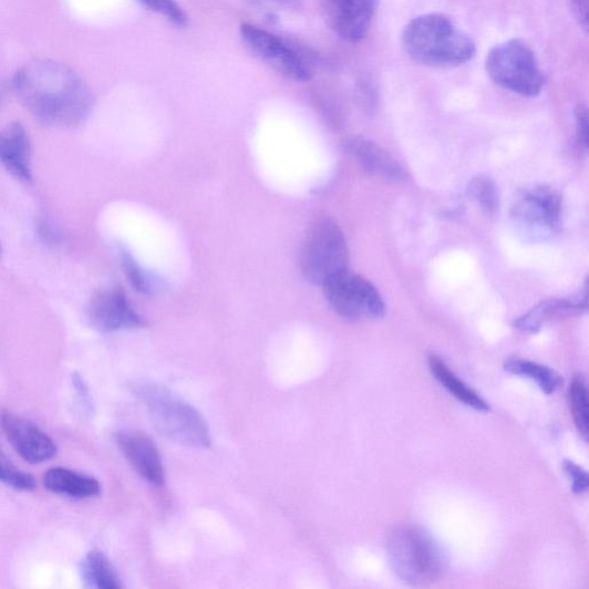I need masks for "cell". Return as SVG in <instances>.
<instances>
[{"mask_svg":"<svg viewBox=\"0 0 589 589\" xmlns=\"http://www.w3.org/2000/svg\"><path fill=\"white\" fill-rule=\"evenodd\" d=\"M13 84L25 107L43 125H80L94 105L90 86L73 69L46 59L20 69Z\"/></svg>","mask_w":589,"mask_h":589,"instance_id":"cell-1","label":"cell"},{"mask_svg":"<svg viewBox=\"0 0 589 589\" xmlns=\"http://www.w3.org/2000/svg\"><path fill=\"white\" fill-rule=\"evenodd\" d=\"M402 44L412 61L433 68L459 66L476 54L473 39L450 18L436 13L411 20L404 28Z\"/></svg>","mask_w":589,"mask_h":589,"instance_id":"cell-2","label":"cell"},{"mask_svg":"<svg viewBox=\"0 0 589 589\" xmlns=\"http://www.w3.org/2000/svg\"><path fill=\"white\" fill-rule=\"evenodd\" d=\"M390 564L397 577L412 586L436 581L446 568V558L434 539L420 527L395 529L388 544Z\"/></svg>","mask_w":589,"mask_h":589,"instance_id":"cell-3","label":"cell"},{"mask_svg":"<svg viewBox=\"0 0 589 589\" xmlns=\"http://www.w3.org/2000/svg\"><path fill=\"white\" fill-rule=\"evenodd\" d=\"M140 395L147 404L154 426L165 437L187 447L210 446L209 427L190 404L153 386L142 388Z\"/></svg>","mask_w":589,"mask_h":589,"instance_id":"cell-4","label":"cell"},{"mask_svg":"<svg viewBox=\"0 0 589 589\" xmlns=\"http://www.w3.org/2000/svg\"><path fill=\"white\" fill-rule=\"evenodd\" d=\"M486 71L497 85L524 97L538 96L546 82L535 51L520 40L493 48L486 58Z\"/></svg>","mask_w":589,"mask_h":589,"instance_id":"cell-5","label":"cell"},{"mask_svg":"<svg viewBox=\"0 0 589 589\" xmlns=\"http://www.w3.org/2000/svg\"><path fill=\"white\" fill-rule=\"evenodd\" d=\"M348 248L339 225L331 219H320L310 228L303 244L300 265L304 278L323 286L347 270Z\"/></svg>","mask_w":589,"mask_h":589,"instance_id":"cell-6","label":"cell"},{"mask_svg":"<svg viewBox=\"0 0 589 589\" xmlns=\"http://www.w3.org/2000/svg\"><path fill=\"white\" fill-rule=\"evenodd\" d=\"M322 288L331 308L344 319L381 318L385 314L386 307L380 292L359 275L345 270L331 278Z\"/></svg>","mask_w":589,"mask_h":589,"instance_id":"cell-7","label":"cell"},{"mask_svg":"<svg viewBox=\"0 0 589 589\" xmlns=\"http://www.w3.org/2000/svg\"><path fill=\"white\" fill-rule=\"evenodd\" d=\"M245 46L264 64L283 78L294 82H307L313 73L306 61L282 40L251 24L240 29Z\"/></svg>","mask_w":589,"mask_h":589,"instance_id":"cell-8","label":"cell"},{"mask_svg":"<svg viewBox=\"0 0 589 589\" xmlns=\"http://www.w3.org/2000/svg\"><path fill=\"white\" fill-rule=\"evenodd\" d=\"M561 214V197L546 187L523 192L513 206V217L534 239L551 237L559 227Z\"/></svg>","mask_w":589,"mask_h":589,"instance_id":"cell-9","label":"cell"},{"mask_svg":"<svg viewBox=\"0 0 589 589\" xmlns=\"http://www.w3.org/2000/svg\"><path fill=\"white\" fill-rule=\"evenodd\" d=\"M87 316L92 327L102 333L136 330L145 326L143 318L133 309L126 293L120 288L99 291L91 302Z\"/></svg>","mask_w":589,"mask_h":589,"instance_id":"cell-10","label":"cell"},{"mask_svg":"<svg viewBox=\"0 0 589 589\" xmlns=\"http://www.w3.org/2000/svg\"><path fill=\"white\" fill-rule=\"evenodd\" d=\"M379 0H322L323 16L333 31L350 43L365 39Z\"/></svg>","mask_w":589,"mask_h":589,"instance_id":"cell-11","label":"cell"},{"mask_svg":"<svg viewBox=\"0 0 589 589\" xmlns=\"http://www.w3.org/2000/svg\"><path fill=\"white\" fill-rule=\"evenodd\" d=\"M2 427L14 451L31 464H41L56 455L54 441L31 421L6 411Z\"/></svg>","mask_w":589,"mask_h":589,"instance_id":"cell-12","label":"cell"},{"mask_svg":"<svg viewBox=\"0 0 589 589\" xmlns=\"http://www.w3.org/2000/svg\"><path fill=\"white\" fill-rule=\"evenodd\" d=\"M115 441L142 478L157 486L164 485L165 469L154 441L143 434L128 432L117 434Z\"/></svg>","mask_w":589,"mask_h":589,"instance_id":"cell-13","label":"cell"},{"mask_svg":"<svg viewBox=\"0 0 589 589\" xmlns=\"http://www.w3.org/2000/svg\"><path fill=\"white\" fill-rule=\"evenodd\" d=\"M0 163L20 182L32 183V144L20 123L0 130Z\"/></svg>","mask_w":589,"mask_h":589,"instance_id":"cell-14","label":"cell"},{"mask_svg":"<svg viewBox=\"0 0 589 589\" xmlns=\"http://www.w3.org/2000/svg\"><path fill=\"white\" fill-rule=\"evenodd\" d=\"M350 155L371 175L386 183H400L405 179L401 164L376 143L363 137H353L347 142Z\"/></svg>","mask_w":589,"mask_h":589,"instance_id":"cell-15","label":"cell"},{"mask_svg":"<svg viewBox=\"0 0 589 589\" xmlns=\"http://www.w3.org/2000/svg\"><path fill=\"white\" fill-rule=\"evenodd\" d=\"M45 488L58 495L72 498H91L101 494L102 487L93 477L76 473V471L56 466L48 471L44 476Z\"/></svg>","mask_w":589,"mask_h":589,"instance_id":"cell-16","label":"cell"},{"mask_svg":"<svg viewBox=\"0 0 589 589\" xmlns=\"http://www.w3.org/2000/svg\"><path fill=\"white\" fill-rule=\"evenodd\" d=\"M587 304V290L582 297L577 300H548L541 302L531 311L516 321V327L525 332L535 333L539 331L547 322L557 317L568 314L575 310L585 309Z\"/></svg>","mask_w":589,"mask_h":589,"instance_id":"cell-17","label":"cell"},{"mask_svg":"<svg viewBox=\"0 0 589 589\" xmlns=\"http://www.w3.org/2000/svg\"><path fill=\"white\" fill-rule=\"evenodd\" d=\"M81 575L86 587L99 589L123 587L108 558L100 550L86 554L81 565Z\"/></svg>","mask_w":589,"mask_h":589,"instance_id":"cell-18","label":"cell"},{"mask_svg":"<svg viewBox=\"0 0 589 589\" xmlns=\"http://www.w3.org/2000/svg\"><path fill=\"white\" fill-rule=\"evenodd\" d=\"M430 370L440 384L458 401L478 411L489 410V405L475 391L465 385L440 359L434 356L430 359Z\"/></svg>","mask_w":589,"mask_h":589,"instance_id":"cell-19","label":"cell"},{"mask_svg":"<svg viewBox=\"0 0 589 589\" xmlns=\"http://www.w3.org/2000/svg\"><path fill=\"white\" fill-rule=\"evenodd\" d=\"M505 369L513 374L535 380L540 390L548 395L556 393L564 385V379L561 375L538 363L510 359L506 362Z\"/></svg>","mask_w":589,"mask_h":589,"instance_id":"cell-20","label":"cell"},{"mask_svg":"<svg viewBox=\"0 0 589 589\" xmlns=\"http://www.w3.org/2000/svg\"><path fill=\"white\" fill-rule=\"evenodd\" d=\"M0 483L19 490L33 492L37 489V480L31 474L24 473L3 454L0 450Z\"/></svg>","mask_w":589,"mask_h":589,"instance_id":"cell-21","label":"cell"},{"mask_svg":"<svg viewBox=\"0 0 589 589\" xmlns=\"http://www.w3.org/2000/svg\"><path fill=\"white\" fill-rule=\"evenodd\" d=\"M569 402L579 433L588 437V393L581 380H575L569 391Z\"/></svg>","mask_w":589,"mask_h":589,"instance_id":"cell-22","label":"cell"},{"mask_svg":"<svg viewBox=\"0 0 589 589\" xmlns=\"http://www.w3.org/2000/svg\"><path fill=\"white\" fill-rule=\"evenodd\" d=\"M468 193L487 214H494L498 209L497 189L489 179H475L471 183Z\"/></svg>","mask_w":589,"mask_h":589,"instance_id":"cell-23","label":"cell"},{"mask_svg":"<svg viewBox=\"0 0 589 589\" xmlns=\"http://www.w3.org/2000/svg\"><path fill=\"white\" fill-rule=\"evenodd\" d=\"M121 260L125 275L132 286L141 293H151L153 291L151 279L147 278V275L142 270L133 256L127 250L122 249Z\"/></svg>","mask_w":589,"mask_h":589,"instance_id":"cell-24","label":"cell"},{"mask_svg":"<svg viewBox=\"0 0 589 589\" xmlns=\"http://www.w3.org/2000/svg\"><path fill=\"white\" fill-rule=\"evenodd\" d=\"M140 2L176 25L183 27L187 23L184 10L174 0H140Z\"/></svg>","mask_w":589,"mask_h":589,"instance_id":"cell-25","label":"cell"},{"mask_svg":"<svg viewBox=\"0 0 589 589\" xmlns=\"http://www.w3.org/2000/svg\"><path fill=\"white\" fill-rule=\"evenodd\" d=\"M565 469L572 480V490L576 494H582L588 488V476L585 471L571 461L565 462Z\"/></svg>","mask_w":589,"mask_h":589,"instance_id":"cell-26","label":"cell"},{"mask_svg":"<svg viewBox=\"0 0 589 589\" xmlns=\"http://www.w3.org/2000/svg\"><path fill=\"white\" fill-rule=\"evenodd\" d=\"M576 122L579 143L586 147L588 144V114L582 105H579L576 111Z\"/></svg>","mask_w":589,"mask_h":589,"instance_id":"cell-27","label":"cell"},{"mask_svg":"<svg viewBox=\"0 0 589 589\" xmlns=\"http://www.w3.org/2000/svg\"><path fill=\"white\" fill-rule=\"evenodd\" d=\"M39 234L43 241L48 244H56L59 240V234L48 220H41L39 223Z\"/></svg>","mask_w":589,"mask_h":589,"instance_id":"cell-28","label":"cell"},{"mask_svg":"<svg viewBox=\"0 0 589 589\" xmlns=\"http://www.w3.org/2000/svg\"><path fill=\"white\" fill-rule=\"evenodd\" d=\"M574 9L581 24L588 25V0H572Z\"/></svg>","mask_w":589,"mask_h":589,"instance_id":"cell-29","label":"cell"},{"mask_svg":"<svg viewBox=\"0 0 589 589\" xmlns=\"http://www.w3.org/2000/svg\"><path fill=\"white\" fill-rule=\"evenodd\" d=\"M252 2L262 4V6L292 8L297 6L300 2V0H252Z\"/></svg>","mask_w":589,"mask_h":589,"instance_id":"cell-30","label":"cell"},{"mask_svg":"<svg viewBox=\"0 0 589 589\" xmlns=\"http://www.w3.org/2000/svg\"><path fill=\"white\" fill-rule=\"evenodd\" d=\"M0 254H2V247H0Z\"/></svg>","mask_w":589,"mask_h":589,"instance_id":"cell-31","label":"cell"}]
</instances>
